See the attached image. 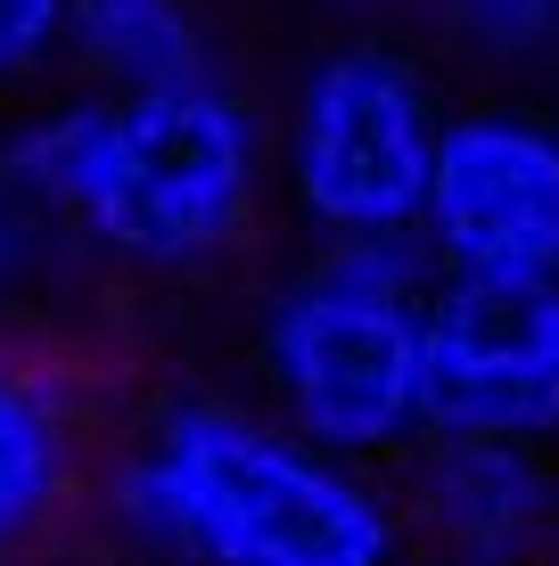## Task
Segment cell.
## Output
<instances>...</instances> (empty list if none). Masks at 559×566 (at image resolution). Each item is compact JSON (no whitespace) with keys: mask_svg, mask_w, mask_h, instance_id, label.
Wrapping results in <instances>:
<instances>
[{"mask_svg":"<svg viewBox=\"0 0 559 566\" xmlns=\"http://www.w3.org/2000/svg\"><path fill=\"white\" fill-rule=\"evenodd\" d=\"M107 510L173 566H395V517L354 468L230 402L165 411Z\"/></svg>","mask_w":559,"mask_h":566,"instance_id":"obj_1","label":"cell"},{"mask_svg":"<svg viewBox=\"0 0 559 566\" xmlns=\"http://www.w3.org/2000/svg\"><path fill=\"white\" fill-rule=\"evenodd\" d=\"M256 206V124L215 83L107 99L91 140L74 213L107 255L124 263H198L230 247V230Z\"/></svg>","mask_w":559,"mask_h":566,"instance_id":"obj_2","label":"cell"},{"mask_svg":"<svg viewBox=\"0 0 559 566\" xmlns=\"http://www.w3.org/2000/svg\"><path fill=\"white\" fill-rule=\"evenodd\" d=\"M263 369L288 411V436L313 452H395L412 427H428L420 386H428V304L379 296L345 280H304L297 296L263 321Z\"/></svg>","mask_w":559,"mask_h":566,"instance_id":"obj_3","label":"cell"},{"mask_svg":"<svg viewBox=\"0 0 559 566\" xmlns=\"http://www.w3.org/2000/svg\"><path fill=\"white\" fill-rule=\"evenodd\" d=\"M436 140H445V124L403 57L338 50L330 66H313L297 99L288 181H297L304 213L338 239H403L428 213Z\"/></svg>","mask_w":559,"mask_h":566,"instance_id":"obj_4","label":"cell"},{"mask_svg":"<svg viewBox=\"0 0 559 566\" xmlns=\"http://www.w3.org/2000/svg\"><path fill=\"white\" fill-rule=\"evenodd\" d=\"M436 443H535L559 427V280H453L428 304Z\"/></svg>","mask_w":559,"mask_h":566,"instance_id":"obj_5","label":"cell"},{"mask_svg":"<svg viewBox=\"0 0 559 566\" xmlns=\"http://www.w3.org/2000/svg\"><path fill=\"white\" fill-rule=\"evenodd\" d=\"M420 222L453 280H559V132L535 115L445 124Z\"/></svg>","mask_w":559,"mask_h":566,"instance_id":"obj_6","label":"cell"},{"mask_svg":"<svg viewBox=\"0 0 559 566\" xmlns=\"http://www.w3.org/2000/svg\"><path fill=\"white\" fill-rule=\"evenodd\" d=\"M420 525L460 566H510L551 534V476L527 443H436L420 460Z\"/></svg>","mask_w":559,"mask_h":566,"instance_id":"obj_7","label":"cell"},{"mask_svg":"<svg viewBox=\"0 0 559 566\" xmlns=\"http://www.w3.org/2000/svg\"><path fill=\"white\" fill-rule=\"evenodd\" d=\"M74 402L50 369L0 354V566H17L74 501Z\"/></svg>","mask_w":559,"mask_h":566,"instance_id":"obj_8","label":"cell"},{"mask_svg":"<svg viewBox=\"0 0 559 566\" xmlns=\"http://www.w3.org/2000/svg\"><path fill=\"white\" fill-rule=\"evenodd\" d=\"M66 42L83 50V66L100 74V83H115L124 99L215 83L189 0H66Z\"/></svg>","mask_w":559,"mask_h":566,"instance_id":"obj_9","label":"cell"},{"mask_svg":"<svg viewBox=\"0 0 559 566\" xmlns=\"http://www.w3.org/2000/svg\"><path fill=\"white\" fill-rule=\"evenodd\" d=\"M453 17L486 50H544V42H559V0H453Z\"/></svg>","mask_w":559,"mask_h":566,"instance_id":"obj_10","label":"cell"},{"mask_svg":"<svg viewBox=\"0 0 559 566\" xmlns=\"http://www.w3.org/2000/svg\"><path fill=\"white\" fill-rule=\"evenodd\" d=\"M66 42V0H0V83L33 74Z\"/></svg>","mask_w":559,"mask_h":566,"instance_id":"obj_11","label":"cell"},{"mask_svg":"<svg viewBox=\"0 0 559 566\" xmlns=\"http://www.w3.org/2000/svg\"><path fill=\"white\" fill-rule=\"evenodd\" d=\"M25 263H33V213L0 189V296H9L17 280H25Z\"/></svg>","mask_w":559,"mask_h":566,"instance_id":"obj_12","label":"cell"},{"mask_svg":"<svg viewBox=\"0 0 559 566\" xmlns=\"http://www.w3.org/2000/svg\"><path fill=\"white\" fill-rule=\"evenodd\" d=\"M551 566H559V558H551Z\"/></svg>","mask_w":559,"mask_h":566,"instance_id":"obj_13","label":"cell"}]
</instances>
